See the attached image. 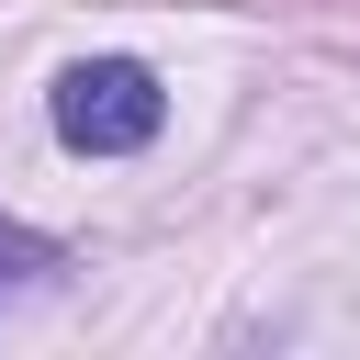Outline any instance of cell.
<instances>
[{
    "instance_id": "1",
    "label": "cell",
    "mask_w": 360,
    "mask_h": 360,
    "mask_svg": "<svg viewBox=\"0 0 360 360\" xmlns=\"http://www.w3.org/2000/svg\"><path fill=\"white\" fill-rule=\"evenodd\" d=\"M158 124H169V90H158L135 56H90V68L56 79V135H68L79 158H124V146H146Z\"/></svg>"
},
{
    "instance_id": "2",
    "label": "cell",
    "mask_w": 360,
    "mask_h": 360,
    "mask_svg": "<svg viewBox=\"0 0 360 360\" xmlns=\"http://www.w3.org/2000/svg\"><path fill=\"white\" fill-rule=\"evenodd\" d=\"M45 270H56V248L22 236V225H0V292H22V281H45Z\"/></svg>"
}]
</instances>
